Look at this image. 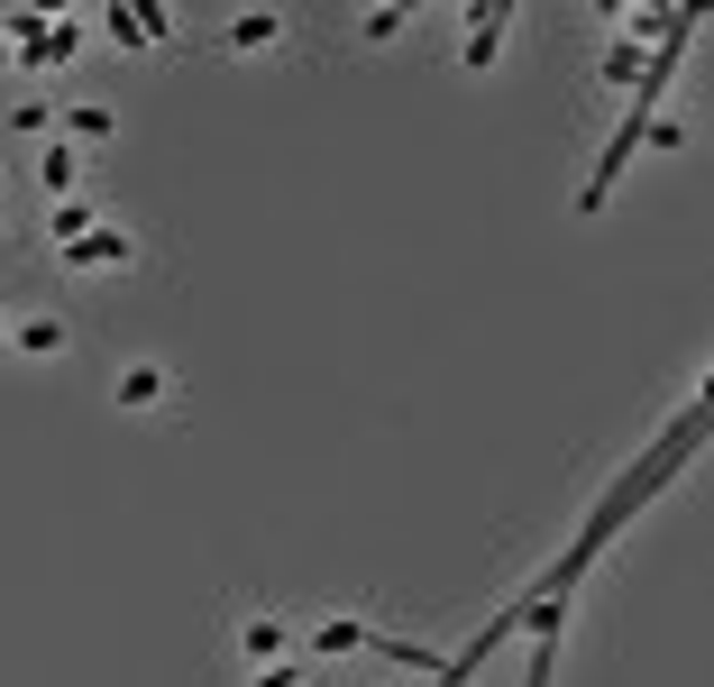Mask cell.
Returning a JSON list of instances; mask_svg holds the SVG:
<instances>
[{"instance_id": "7", "label": "cell", "mask_w": 714, "mask_h": 687, "mask_svg": "<svg viewBox=\"0 0 714 687\" xmlns=\"http://www.w3.org/2000/svg\"><path fill=\"white\" fill-rule=\"evenodd\" d=\"M37 174H46V193H73V147H46Z\"/></svg>"}, {"instance_id": "11", "label": "cell", "mask_w": 714, "mask_h": 687, "mask_svg": "<svg viewBox=\"0 0 714 687\" xmlns=\"http://www.w3.org/2000/svg\"><path fill=\"white\" fill-rule=\"evenodd\" d=\"M0 340H10V312H0Z\"/></svg>"}, {"instance_id": "8", "label": "cell", "mask_w": 714, "mask_h": 687, "mask_svg": "<svg viewBox=\"0 0 714 687\" xmlns=\"http://www.w3.org/2000/svg\"><path fill=\"white\" fill-rule=\"evenodd\" d=\"M275 28H285V19H266V10H257V19H239L229 37H239V46H275Z\"/></svg>"}, {"instance_id": "4", "label": "cell", "mask_w": 714, "mask_h": 687, "mask_svg": "<svg viewBox=\"0 0 714 687\" xmlns=\"http://www.w3.org/2000/svg\"><path fill=\"white\" fill-rule=\"evenodd\" d=\"M65 129L101 147V138H111V111H101V101H73V111H65Z\"/></svg>"}, {"instance_id": "10", "label": "cell", "mask_w": 714, "mask_h": 687, "mask_svg": "<svg viewBox=\"0 0 714 687\" xmlns=\"http://www.w3.org/2000/svg\"><path fill=\"white\" fill-rule=\"evenodd\" d=\"M0 65H10V37H0Z\"/></svg>"}, {"instance_id": "6", "label": "cell", "mask_w": 714, "mask_h": 687, "mask_svg": "<svg viewBox=\"0 0 714 687\" xmlns=\"http://www.w3.org/2000/svg\"><path fill=\"white\" fill-rule=\"evenodd\" d=\"M101 28H111L119 46H147V19H138V10H101Z\"/></svg>"}, {"instance_id": "5", "label": "cell", "mask_w": 714, "mask_h": 687, "mask_svg": "<svg viewBox=\"0 0 714 687\" xmlns=\"http://www.w3.org/2000/svg\"><path fill=\"white\" fill-rule=\"evenodd\" d=\"M495 37H504V10H476V37H468V65H495Z\"/></svg>"}, {"instance_id": "1", "label": "cell", "mask_w": 714, "mask_h": 687, "mask_svg": "<svg viewBox=\"0 0 714 687\" xmlns=\"http://www.w3.org/2000/svg\"><path fill=\"white\" fill-rule=\"evenodd\" d=\"M129 257H138V239H129V229H111V220H92L83 239H65V266L73 275H119Z\"/></svg>"}, {"instance_id": "9", "label": "cell", "mask_w": 714, "mask_h": 687, "mask_svg": "<svg viewBox=\"0 0 714 687\" xmlns=\"http://www.w3.org/2000/svg\"><path fill=\"white\" fill-rule=\"evenodd\" d=\"M257 687H302V678H293V669H266V678H257Z\"/></svg>"}, {"instance_id": "3", "label": "cell", "mask_w": 714, "mask_h": 687, "mask_svg": "<svg viewBox=\"0 0 714 687\" xmlns=\"http://www.w3.org/2000/svg\"><path fill=\"white\" fill-rule=\"evenodd\" d=\"M19 348H28V358H56V348H65V321H56V312H28V321H19Z\"/></svg>"}, {"instance_id": "2", "label": "cell", "mask_w": 714, "mask_h": 687, "mask_svg": "<svg viewBox=\"0 0 714 687\" xmlns=\"http://www.w3.org/2000/svg\"><path fill=\"white\" fill-rule=\"evenodd\" d=\"M174 386H165V367H129L119 376V403H129V413H147V403H165Z\"/></svg>"}]
</instances>
